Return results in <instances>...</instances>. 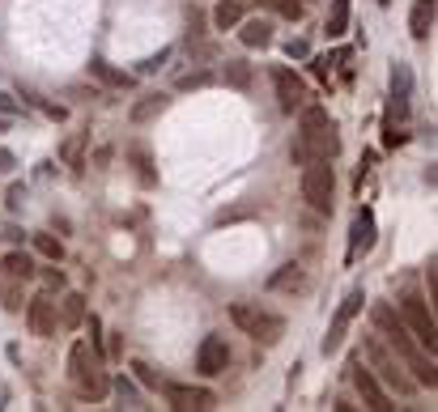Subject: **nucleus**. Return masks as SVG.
Wrapping results in <instances>:
<instances>
[{"label": "nucleus", "instance_id": "obj_1", "mask_svg": "<svg viewBox=\"0 0 438 412\" xmlns=\"http://www.w3.org/2000/svg\"><path fill=\"white\" fill-rule=\"evenodd\" d=\"M375 328H379V336H383V345L400 357V366L413 374V383L417 387H438V370H434V357H426V349L413 340V332L405 328V319L388 306V302H379L375 306Z\"/></svg>", "mask_w": 438, "mask_h": 412}, {"label": "nucleus", "instance_id": "obj_2", "mask_svg": "<svg viewBox=\"0 0 438 412\" xmlns=\"http://www.w3.org/2000/svg\"><path fill=\"white\" fill-rule=\"evenodd\" d=\"M298 111H302V123H298V140L294 145L307 149V157H336L341 136H336L328 111L324 106H298Z\"/></svg>", "mask_w": 438, "mask_h": 412}, {"label": "nucleus", "instance_id": "obj_3", "mask_svg": "<svg viewBox=\"0 0 438 412\" xmlns=\"http://www.w3.org/2000/svg\"><path fill=\"white\" fill-rule=\"evenodd\" d=\"M68 379H72L77 396H85V400H102L106 387H111L106 374H102V353H94L85 340H77L68 349Z\"/></svg>", "mask_w": 438, "mask_h": 412}, {"label": "nucleus", "instance_id": "obj_4", "mask_svg": "<svg viewBox=\"0 0 438 412\" xmlns=\"http://www.w3.org/2000/svg\"><path fill=\"white\" fill-rule=\"evenodd\" d=\"M230 319H234V328H243L256 345H277V340L285 336V319L273 315V311H264V306H256V302H234V306H230Z\"/></svg>", "mask_w": 438, "mask_h": 412}, {"label": "nucleus", "instance_id": "obj_5", "mask_svg": "<svg viewBox=\"0 0 438 412\" xmlns=\"http://www.w3.org/2000/svg\"><path fill=\"white\" fill-rule=\"evenodd\" d=\"M366 362H371V370H375V379L379 383H388L396 396H413L417 391V383H413V374H405V366H400V357L383 345V340H366Z\"/></svg>", "mask_w": 438, "mask_h": 412}, {"label": "nucleus", "instance_id": "obj_6", "mask_svg": "<svg viewBox=\"0 0 438 412\" xmlns=\"http://www.w3.org/2000/svg\"><path fill=\"white\" fill-rule=\"evenodd\" d=\"M332 191H336V174H332L328 157H311L302 166V200L315 213H332Z\"/></svg>", "mask_w": 438, "mask_h": 412}, {"label": "nucleus", "instance_id": "obj_7", "mask_svg": "<svg viewBox=\"0 0 438 412\" xmlns=\"http://www.w3.org/2000/svg\"><path fill=\"white\" fill-rule=\"evenodd\" d=\"M400 315H405V328L413 332V340H417L422 349H430V357H434V349H438V323H434V306H426V298H417V294H409V298L400 302Z\"/></svg>", "mask_w": 438, "mask_h": 412}, {"label": "nucleus", "instance_id": "obj_8", "mask_svg": "<svg viewBox=\"0 0 438 412\" xmlns=\"http://www.w3.org/2000/svg\"><path fill=\"white\" fill-rule=\"evenodd\" d=\"M362 302H366V294L362 289H354V294H345V302L336 306V315H332V323H328V336H324V353H336L341 345H345V332H349V323L362 315Z\"/></svg>", "mask_w": 438, "mask_h": 412}, {"label": "nucleus", "instance_id": "obj_9", "mask_svg": "<svg viewBox=\"0 0 438 412\" xmlns=\"http://www.w3.org/2000/svg\"><path fill=\"white\" fill-rule=\"evenodd\" d=\"M226 366H230V345L221 336H204L200 349H196V374L200 379H217Z\"/></svg>", "mask_w": 438, "mask_h": 412}, {"label": "nucleus", "instance_id": "obj_10", "mask_svg": "<svg viewBox=\"0 0 438 412\" xmlns=\"http://www.w3.org/2000/svg\"><path fill=\"white\" fill-rule=\"evenodd\" d=\"M273 89H277V106L285 115H294L302 102H307V89H302V77L294 68H273Z\"/></svg>", "mask_w": 438, "mask_h": 412}, {"label": "nucleus", "instance_id": "obj_11", "mask_svg": "<svg viewBox=\"0 0 438 412\" xmlns=\"http://www.w3.org/2000/svg\"><path fill=\"white\" fill-rule=\"evenodd\" d=\"M26 323H30V336H38V340L55 336V302H51V294L26 298Z\"/></svg>", "mask_w": 438, "mask_h": 412}, {"label": "nucleus", "instance_id": "obj_12", "mask_svg": "<svg viewBox=\"0 0 438 412\" xmlns=\"http://www.w3.org/2000/svg\"><path fill=\"white\" fill-rule=\"evenodd\" d=\"M354 383H358V396H362V404L371 412H392L396 408V404L388 400V391H383V383L375 379L371 366H354Z\"/></svg>", "mask_w": 438, "mask_h": 412}, {"label": "nucleus", "instance_id": "obj_13", "mask_svg": "<svg viewBox=\"0 0 438 412\" xmlns=\"http://www.w3.org/2000/svg\"><path fill=\"white\" fill-rule=\"evenodd\" d=\"M409 94H413V72H409V64H396L392 68V106H388V119H405L409 115Z\"/></svg>", "mask_w": 438, "mask_h": 412}, {"label": "nucleus", "instance_id": "obj_14", "mask_svg": "<svg viewBox=\"0 0 438 412\" xmlns=\"http://www.w3.org/2000/svg\"><path fill=\"white\" fill-rule=\"evenodd\" d=\"M166 400H170V408H179V412L213 408V391H204V387H179V383H170V387H166Z\"/></svg>", "mask_w": 438, "mask_h": 412}, {"label": "nucleus", "instance_id": "obj_15", "mask_svg": "<svg viewBox=\"0 0 438 412\" xmlns=\"http://www.w3.org/2000/svg\"><path fill=\"white\" fill-rule=\"evenodd\" d=\"M371 247H375V213H371V208H362V213L354 217V234H349V260L366 255Z\"/></svg>", "mask_w": 438, "mask_h": 412}, {"label": "nucleus", "instance_id": "obj_16", "mask_svg": "<svg viewBox=\"0 0 438 412\" xmlns=\"http://www.w3.org/2000/svg\"><path fill=\"white\" fill-rule=\"evenodd\" d=\"M434 13H438L434 0H417V4H413L409 30H413V38H417V43H426V38H430V30H434Z\"/></svg>", "mask_w": 438, "mask_h": 412}, {"label": "nucleus", "instance_id": "obj_17", "mask_svg": "<svg viewBox=\"0 0 438 412\" xmlns=\"http://www.w3.org/2000/svg\"><path fill=\"white\" fill-rule=\"evenodd\" d=\"M239 38H243L247 47H268V43H273V26H268L264 17H251V21H243Z\"/></svg>", "mask_w": 438, "mask_h": 412}, {"label": "nucleus", "instance_id": "obj_18", "mask_svg": "<svg viewBox=\"0 0 438 412\" xmlns=\"http://www.w3.org/2000/svg\"><path fill=\"white\" fill-rule=\"evenodd\" d=\"M38 268H34V260L26 255V251H9L4 255V277H17V281H30Z\"/></svg>", "mask_w": 438, "mask_h": 412}, {"label": "nucleus", "instance_id": "obj_19", "mask_svg": "<svg viewBox=\"0 0 438 412\" xmlns=\"http://www.w3.org/2000/svg\"><path fill=\"white\" fill-rule=\"evenodd\" d=\"M239 21H243V4H239V0H221V4L213 9V26H217V30H234Z\"/></svg>", "mask_w": 438, "mask_h": 412}, {"label": "nucleus", "instance_id": "obj_20", "mask_svg": "<svg viewBox=\"0 0 438 412\" xmlns=\"http://www.w3.org/2000/svg\"><path fill=\"white\" fill-rule=\"evenodd\" d=\"M0 306H4L9 315H17V311L26 306V294H21V281H17V277H4V285H0Z\"/></svg>", "mask_w": 438, "mask_h": 412}, {"label": "nucleus", "instance_id": "obj_21", "mask_svg": "<svg viewBox=\"0 0 438 412\" xmlns=\"http://www.w3.org/2000/svg\"><path fill=\"white\" fill-rule=\"evenodd\" d=\"M85 323V294H64V328Z\"/></svg>", "mask_w": 438, "mask_h": 412}, {"label": "nucleus", "instance_id": "obj_22", "mask_svg": "<svg viewBox=\"0 0 438 412\" xmlns=\"http://www.w3.org/2000/svg\"><path fill=\"white\" fill-rule=\"evenodd\" d=\"M345 26H349V0H332V13H328V38H341L345 34Z\"/></svg>", "mask_w": 438, "mask_h": 412}, {"label": "nucleus", "instance_id": "obj_23", "mask_svg": "<svg viewBox=\"0 0 438 412\" xmlns=\"http://www.w3.org/2000/svg\"><path fill=\"white\" fill-rule=\"evenodd\" d=\"M89 72H94V77H102L106 85H119V89H128V85H132V77H128V72H115L106 60H94V64H89Z\"/></svg>", "mask_w": 438, "mask_h": 412}, {"label": "nucleus", "instance_id": "obj_24", "mask_svg": "<svg viewBox=\"0 0 438 412\" xmlns=\"http://www.w3.org/2000/svg\"><path fill=\"white\" fill-rule=\"evenodd\" d=\"M221 77H226V85H234V89H247V85H251V68H247L243 60H226V72H221Z\"/></svg>", "mask_w": 438, "mask_h": 412}, {"label": "nucleus", "instance_id": "obj_25", "mask_svg": "<svg viewBox=\"0 0 438 412\" xmlns=\"http://www.w3.org/2000/svg\"><path fill=\"white\" fill-rule=\"evenodd\" d=\"M162 111H166V98H162V94H153V98H145V102H136V106H132V119H136V123H145V119H153V115H162Z\"/></svg>", "mask_w": 438, "mask_h": 412}, {"label": "nucleus", "instance_id": "obj_26", "mask_svg": "<svg viewBox=\"0 0 438 412\" xmlns=\"http://www.w3.org/2000/svg\"><path fill=\"white\" fill-rule=\"evenodd\" d=\"M298 285H302V268H298V264H285V268L268 281V289H298Z\"/></svg>", "mask_w": 438, "mask_h": 412}, {"label": "nucleus", "instance_id": "obj_27", "mask_svg": "<svg viewBox=\"0 0 438 412\" xmlns=\"http://www.w3.org/2000/svg\"><path fill=\"white\" fill-rule=\"evenodd\" d=\"M34 247H38V255H47V260H60V255H64L60 238H51V234H34Z\"/></svg>", "mask_w": 438, "mask_h": 412}, {"label": "nucleus", "instance_id": "obj_28", "mask_svg": "<svg viewBox=\"0 0 438 412\" xmlns=\"http://www.w3.org/2000/svg\"><path fill=\"white\" fill-rule=\"evenodd\" d=\"M43 285H47V294H64L68 289V281H64L60 268H43Z\"/></svg>", "mask_w": 438, "mask_h": 412}, {"label": "nucleus", "instance_id": "obj_29", "mask_svg": "<svg viewBox=\"0 0 438 412\" xmlns=\"http://www.w3.org/2000/svg\"><path fill=\"white\" fill-rule=\"evenodd\" d=\"M268 4H273L281 17H290V21H298V17H302V4H298V0H268Z\"/></svg>", "mask_w": 438, "mask_h": 412}, {"label": "nucleus", "instance_id": "obj_30", "mask_svg": "<svg viewBox=\"0 0 438 412\" xmlns=\"http://www.w3.org/2000/svg\"><path fill=\"white\" fill-rule=\"evenodd\" d=\"M209 81H213V72H187V77H179V89H200Z\"/></svg>", "mask_w": 438, "mask_h": 412}, {"label": "nucleus", "instance_id": "obj_31", "mask_svg": "<svg viewBox=\"0 0 438 412\" xmlns=\"http://www.w3.org/2000/svg\"><path fill=\"white\" fill-rule=\"evenodd\" d=\"M64 157H68V166H72V170H81V136L64 145Z\"/></svg>", "mask_w": 438, "mask_h": 412}, {"label": "nucleus", "instance_id": "obj_32", "mask_svg": "<svg viewBox=\"0 0 438 412\" xmlns=\"http://www.w3.org/2000/svg\"><path fill=\"white\" fill-rule=\"evenodd\" d=\"M307 51H311V47H307V38H290V43H285V55H290V60H302Z\"/></svg>", "mask_w": 438, "mask_h": 412}, {"label": "nucleus", "instance_id": "obj_33", "mask_svg": "<svg viewBox=\"0 0 438 412\" xmlns=\"http://www.w3.org/2000/svg\"><path fill=\"white\" fill-rule=\"evenodd\" d=\"M132 370H136V379H141V383H145V387H158V379H153V370H149V366H145V362H136V366H132Z\"/></svg>", "mask_w": 438, "mask_h": 412}, {"label": "nucleus", "instance_id": "obj_34", "mask_svg": "<svg viewBox=\"0 0 438 412\" xmlns=\"http://www.w3.org/2000/svg\"><path fill=\"white\" fill-rule=\"evenodd\" d=\"M162 60H166V51H158V55H149V60L141 64V72H158V68H162Z\"/></svg>", "mask_w": 438, "mask_h": 412}, {"label": "nucleus", "instance_id": "obj_35", "mask_svg": "<svg viewBox=\"0 0 438 412\" xmlns=\"http://www.w3.org/2000/svg\"><path fill=\"white\" fill-rule=\"evenodd\" d=\"M115 396H119V400H136V391H132V383H128V379H119V383H115Z\"/></svg>", "mask_w": 438, "mask_h": 412}, {"label": "nucleus", "instance_id": "obj_36", "mask_svg": "<svg viewBox=\"0 0 438 412\" xmlns=\"http://www.w3.org/2000/svg\"><path fill=\"white\" fill-rule=\"evenodd\" d=\"M0 115H17V102H13V94H0Z\"/></svg>", "mask_w": 438, "mask_h": 412}, {"label": "nucleus", "instance_id": "obj_37", "mask_svg": "<svg viewBox=\"0 0 438 412\" xmlns=\"http://www.w3.org/2000/svg\"><path fill=\"white\" fill-rule=\"evenodd\" d=\"M0 170H13V153L9 149H0Z\"/></svg>", "mask_w": 438, "mask_h": 412}, {"label": "nucleus", "instance_id": "obj_38", "mask_svg": "<svg viewBox=\"0 0 438 412\" xmlns=\"http://www.w3.org/2000/svg\"><path fill=\"white\" fill-rule=\"evenodd\" d=\"M379 4H388V0H379Z\"/></svg>", "mask_w": 438, "mask_h": 412}]
</instances>
